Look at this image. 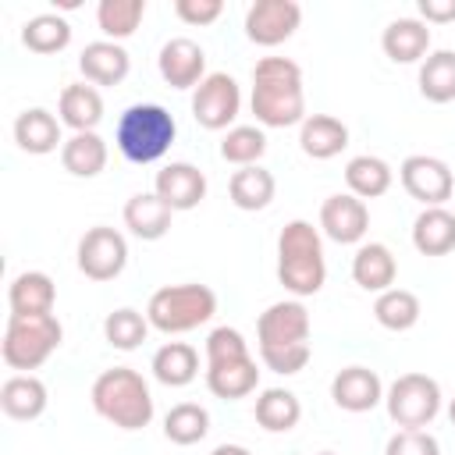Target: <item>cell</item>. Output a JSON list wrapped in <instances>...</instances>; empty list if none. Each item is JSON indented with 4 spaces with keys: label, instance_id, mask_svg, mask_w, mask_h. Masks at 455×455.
<instances>
[{
    "label": "cell",
    "instance_id": "1",
    "mask_svg": "<svg viewBox=\"0 0 455 455\" xmlns=\"http://www.w3.org/2000/svg\"><path fill=\"white\" fill-rule=\"evenodd\" d=\"M256 345L267 370L291 377L306 370L313 345H309V313L299 299H281L267 306L256 320Z\"/></svg>",
    "mask_w": 455,
    "mask_h": 455
},
{
    "label": "cell",
    "instance_id": "2",
    "mask_svg": "<svg viewBox=\"0 0 455 455\" xmlns=\"http://www.w3.org/2000/svg\"><path fill=\"white\" fill-rule=\"evenodd\" d=\"M252 114L263 128H291L306 121L302 68L291 57H263L252 68Z\"/></svg>",
    "mask_w": 455,
    "mask_h": 455
},
{
    "label": "cell",
    "instance_id": "3",
    "mask_svg": "<svg viewBox=\"0 0 455 455\" xmlns=\"http://www.w3.org/2000/svg\"><path fill=\"white\" fill-rule=\"evenodd\" d=\"M206 387L210 395L235 402L245 398L259 387V370L256 359L242 338V331L235 327H213L206 334Z\"/></svg>",
    "mask_w": 455,
    "mask_h": 455
},
{
    "label": "cell",
    "instance_id": "4",
    "mask_svg": "<svg viewBox=\"0 0 455 455\" xmlns=\"http://www.w3.org/2000/svg\"><path fill=\"white\" fill-rule=\"evenodd\" d=\"M277 281L295 299L316 295L327 281L323 242L309 220H288L277 235Z\"/></svg>",
    "mask_w": 455,
    "mask_h": 455
},
{
    "label": "cell",
    "instance_id": "5",
    "mask_svg": "<svg viewBox=\"0 0 455 455\" xmlns=\"http://www.w3.org/2000/svg\"><path fill=\"white\" fill-rule=\"evenodd\" d=\"M92 409L96 416H103L107 423H114L117 430H142L153 419V395L149 384L142 380L139 370L132 366H114L103 370L92 380Z\"/></svg>",
    "mask_w": 455,
    "mask_h": 455
},
{
    "label": "cell",
    "instance_id": "6",
    "mask_svg": "<svg viewBox=\"0 0 455 455\" xmlns=\"http://www.w3.org/2000/svg\"><path fill=\"white\" fill-rule=\"evenodd\" d=\"M178 135L171 110L160 103H132L114 128V142L128 164H156Z\"/></svg>",
    "mask_w": 455,
    "mask_h": 455
},
{
    "label": "cell",
    "instance_id": "7",
    "mask_svg": "<svg viewBox=\"0 0 455 455\" xmlns=\"http://www.w3.org/2000/svg\"><path fill=\"white\" fill-rule=\"evenodd\" d=\"M213 313H217L213 288L196 284V281H188V284H164L146 302V320L160 334H188V331L203 327L206 320H213Z\"/></svg>",
    "mask_w": 455,
    "mask_h": 455
},
{
    "label": "cell",
    "instance_id": "8",
    "mask_svg": "<svg viewBox=\"0 0 455 455\" xmlns=\"http://www.w3.org/2000/svg\"><path fill=\"white\" fill-rule=\"evenodd\" d=\"M64 327L53 313L46 316H7L0 355L11 370H39L57 348H60Z\"/></svg>",
    "mask_w": 455,
    "mask_h": 455
},
{
    "label": "cell",
    "instance_id": "9",
    "mask_svg": "<svg viewBox=\"0 0 455 455\" xmlns=\"http://www.w3.org/2000/svg\"><path fill=\"white\" fill-rule=\"evenodd\" d=\"M384 405L402 430H423L441 412V384L427 373H402L384 391Z\"/></svg>",
    "mask_w": 455,
    "mask_h": 455
},
{
    "label": "cell",
    "instance_id": "10",
    "mask_svg": "<svg viewBox=\"0 0 455 455\" xmlns=\"http://www.w3.org/2000/svg\"><path fill=\"white\" fill-rule=\"evenodd\" d=\"M242 110V89L231 75L213 71L192 89V117L206 132H224Z\"/></svg>",
    "mask_w": 455,
    "mask_h": 455
},
{
    "label": "cell",
    "instance_id": "11",
    "mask_svg": "<svg viewBox=\"0 0 455 455\" xmlns=\"http://www.w3.org/2000/svg\"><path fill=\"white\" fill-rule=\"evenodd\" d=\"M128 263V242L117 228H89L78 238V270L89 281H114Z\"/></svg>",
    "mask_w": 455,
    "mask_h": 455
},
{
    "label": "cell",
    "instance_id": "12",
    "mask_svg": "<svg viewBox=\"0 0 455 455\" xmlns=\"http://www.w3.org/2000/svg\"><path fill=\"white\" fill-rule=\"evenodd\" d=\"M398 181L423 206H444L451 199V192H455L451 167L444 160H437V156H427V153L405 156L402 167H398Z\"/></svg>",
    "mask_w": 455,
    "mask_h": 455
},
{
    "label": "cell",
    "instance_id": "13",
    "mask_svg": "<svg viewBox=\"0 0 455 455\" xmlns=\"http://www.w3.org/2000/svg\"><path fill=\"white\" fill-rule=\"evenodd\" d=\"M302 25V7L295 0H256L245 11V36L256 46H281Z\"/></svg>",
    "mask_w": 455,
    "mask_h": 455
},
{
    "label": "cell",
    "instance_id": "14",
    "mask_svg": "<svg viewBox=\"0 0 455 455\" xmlns=\"http://www.w3.org/2000/svg\"><path fill=\"white\" fill-rule=\"evenodd\" d=\"M320 228L331 242L338 245H355L366 238L370 231V210L363 199H355L352 192H334L323 199L320 206Z\"/></svg>",
    "mask_w": 455,
    "mask_h": 455
},
{
    "label": "cell",
    "instance_id": "15",
    "mask_svg": "<svg viewBox=\"0 0 455 455\" xmlns=\"http://www.w3.org/2000/svg\"><path fill=\"white\" fill-rule=\"evenodd\" d=\"M156 68H160V78L171 89H196L206 78V53H203V46L196 39L174 36V39H167L160 46Z\"/></svg>",
    "mask_w": 455,
    "mask_h": 455
},
{
    "label": "cell",
    "instance_id": "16",
    "mask_svg": "<svg viewBox=\"0 0 455 455\" xmlns=\"http://www.w3.org/2000/svg\"><path fill=\"white\" fill-rule=\"evenodd\" d=\"M153 192L174 210H196L203 199H206V174L196 167V164H185V160H174L167 167L156 171L153 178Z\"/></svg>",
    "mask_w": 455,
    "mask_h": 455
},
{
    "label": "cell",
    "instance_id": "17",
    "mask_svg": "<svg viewBox=\"0 0 455 455\" xmlns=\"http://www.w3.org/2000/svg\"><path fill=\"white\" fill-rule=\"evenodd\" d=\"M331 398L345 412H370L384 402V384L370 366H345L331 380Z\"/></svg>",
    "mask_w": 455,
    "mask_h": 455
},
{
    "label": "cell",
    "instance_id": "18",
    "mask_svg": "<svg viewBox=\"0 0 455 455\" xmlns=\"http://www.w3.org/2000/svg\"><path fill=\"white\" fill-rule=\"evenodd\" d=\"M78 68H82L89 85H121L132 71V57L121 43L96 39L78 53Z\"/></svg>",
    "mask_w": 455,
    "mask_h": 455
},
{
    "label": "cell",
    "instance_id": "19",
    "mask_svg": "<svg viewBox=\"0 0 455 455\" xmlns=\"http://www.w3.org/2000/svg\"><path fill=\"white\" fill-rule=\"evenodd\" d=\"M46 384L32 373H14L0 384V409L7 419H18V423H28V419H39L46 412Z\"/></svg>",
    "mask_w": 455,
    "mask_h": 455
},
{
    "label": "cell",
    "instance_id": "20",
    "mask_svg": "<svg viewBox=\"0 0 455 455\" xmlns=\"http://www.w3.org/2000/svg\"><path fill=\"white\" fill-rule=\"evenodd\" d=\"M121 217H124V228H128L135 238L156 242V238H164V235L171 231L174 210H171L156 192H135V196L124 203Z\"/></svg>",
    "mask_w": 455,
    "mask_h": 455
},
{
    "label": "cell",
    "instance_id": "21",
    "mask_svg": "<svg viewBox=\"0 0 455 455\" xmlns=\"http://www.w3.org/2000/svg\"><path fill=\"white\" fill-rule=\"evenodd\" d=\"M395 277H398V263H395V252L384 245V242H363L352 256V281L363 288V291H387L395 288Z\"/></svg>",
    "mask_w": 455,
    "mask_h": 455
},
{
    "label": "cell",
    "instance_id": "22",
    "mask_svg": "<svg viewBox=\"0 0 455 455\" xmlns=\"http://www.w3.org/2000/svg\"><path fill=\"white\" fill-rule=\"evenodd\" d=\"M53 302H57V288H53V277L43 270H25L7 288L11 316H46L53 313Z\"/></svg>",
    "mask_w": 455,
    "mask_h": 455
},
{
    "label": "cell",
    "instance_id": "23",
    "mask_svg": "<svg viewBox=\"0 0 455 455\" xmlns=\"http://www.w3.org/2000/svg\"><path fill=\"white\" fill-rule=\"evenodd\" d=\"M14 142L18 149L32 153V156H46L57 146H64L60 139V117H53L46 107H28L14 117Z\"/></svg>",
    "mask_w": 455,
    "mask_h": 455
},
{
    "label": "cell",
    "instance_id": "24",
    "mask_svg": "<svg viewBox=\"0 0 455 455\" xmlns=\"http://www.w3.org/2000/svg\"><path fill=\"white\" fill-rule=\"evenodd\" d=\"M380 46L395 64H416V60L423 64L430 53V28L419 18H395L384 28Z\"/></svg>",
    "mask_w": 455,
    "mask_h": 455
},
{
    "label": "cell",
    "instance_id": "25",
    "mask_svg": "<svg viewBox=\"0 0 455 455\" xmlns=\"http://www.w3.org/2000/svg\"><path fill=\"white\" fill-rule=\"evenodd\" d=\"M57 114H60V124H68L71 132H96V124L103 121V96L96 85H85V82L64 85L57 100Z\"/></svg>",
    "mask_w": 455,
    "mask_h": 455
},
{
    "label": "cell",
    "instance_id": "26",
    "mask_svg": "<svg viewBox=\"0 0 455 455\" xmlns=\"http://www.w3.org/2000/svg\"><path fill=\"white\" fill-rule=\"evenodd\" d=\"M299 146L313 160H331L348 146V128L331 114H306L299 124Z\"/></svg>",
    "mask_w": 455,
    "mask_h": 455
},
{
    "label": "cell",
    "instance_id": "27",
    "mask_svg": "<svg viewBox=\"0 0 455 455\" xmlns=\"http://www.w3.org/2000/svg\"><path fill=\"white\" fill-rule=\"evenodd\" d=\"M412 245L423 256H448L455 249V213L444 206H423L412 220Z\"/></svg>",
    "mask_w": 455,
    "mask_h": 455
},
{
    "label": "cell",
    "instance_id": "28",
    "mask_svg": "<svg viewBox=\"0 0 455 455\" xmlns=\"http://www.w3.org/2000/svg\"><path fill=\"white\" fill-rule=\"evenodd\" d=\"M149 370L164 387H185L199 377V352L188 341H167L153 352Z\"/></svg>",
    "mask_w": 455,
    "mask_h": 455
},
{
    "label": "cell",
    "instance_id": "29",
    "mask_svg": "<svg viewBox=\"0 0 455 455\" xmlns=\"http://www.w3.org/2000/svg\"><path fill=\"white\" fill-rule=\"evenodd\" d=\"M391 181H395V171H391V164L384 160V156H370V153H363V156H352L348 164H345V185H348V192L355 196V199H380L387 188H391Z\"/></svg>",
    "mask_w": 455,
    "mask_h": 455
},
{
    "label": "cell",
    "instance_id": "30",
    "mask_svg": "<svg viewBox=\"0 0 455 455\" xmlns=\"http://www.w3.org/2000/svg\"><path fill=\"white\" fill-rule=\"evenodd\" d=\"M274 192H277V181H274V174H270L267 167H259V164L238 167V171L231 174V181H228L231 203H235L238 210H245V213L267 210L270 199H274Z\"/></svg>",
    "mask_w": 455,
    "mask_h": 455
},
{
    "label": "cell",
    "instance_id": "31",
    "mask_svg": "<svg viewBox=\"0 0 455 455\" xmlns=\"http://www.w3.org/2000/svg\"><path fill=\"white\" fill-rule=\"evenodd\" d=\"M252 416L267 434H288L302 419V402L288 387H267V391H259Z\"/></svg>",
    "mask_w": 455,
    "mask_h": 455
},
{
    "label": "cell",
    "instance_id": "32",
    "mask_svg": "<svg viewBox=\"0 0 455 455\" xmlns=\"http://www.w3.org/2000/svg\"><path fill=\"white\" fill-rule=\"evenodd\" d=\"M60 164L75 178H96L107 167V142L96 132H71L60 146Z\"/></svg>",
    "mask_w": 455,
    "mask_h": 455
},
{
    "label": "cell",
    "instance_id": "33",
    "mask_svg": "<svg viewBox=\"0 0 455 455\" xmlns=\"http://www.w3.org/2000/svg\"><path fill=\"white\" fill-rule=\"evenodd\" d=\"M419 96L430 103L455 100V50H434L419 64Z\"/></svg>",
    "mask_w": 455,
    "mask_h": 455
},
{
    "label": "cell",
    "instance_id": "34",
    "mask_svg": "<svg viewBox=\"0 0 455 455\" xmlns=\"http://www.w3.org/2000/svg\"><path fill=\"white\" fill-rule=\"evenodd\" d=\"M419 299H416V291H409V288H387V291H380L377 295V302H373V316H377V323L384 327V331H412L416 323H419Z\"/></svg>",
    "mask_w": 455,
    "mask_h": 455
},
{
    "label": "cell",
    "instance_id": "35",
    "mask_svg": "<svg viewBox=\"0 0 455 455\" xmlns=\"http://www.w3.org/2000/svg\"><path fill=\"white\" fill-rule=\"evenodd\" d=\"M206 434H210V412L199 402H178L164 416V437L171 444L188 448V444H199Z\"/></svg>",
    "mask_w": 455,
    "mask_h": 455
},
{
    "label": "cell",
    "instance_id": "36",
    "mask_svg": "<svg viewBox=\"0 0 455 455\" xmlns=\"http://www.w3.org/2000/svg\"><path fill=\"white\" fill-rule=\"evenodd\" d=\"M21 43L39 53V57H50V53H60L68 43H71V25L68 18L60 14H36L21 25Z\"/></svg>",
    "mask_w": 455,
    "mask_h": 455
},
{
    "label": "cell",
    "instance_id": "37",
    "mask_svg": "<svg viewBox=\"0 0 455 455\" xmlns=\"http://www.w3.org/2000/svg\"><path fill=\"white\" fill-rule=\"evenodd\" d=\"M142 14H146V0H100L96 25L110 43H121L139 28Z\"/></svg>",
    "mask_w": 455,
    "mask_h": 455
},
{
    "label": "cell",
    "instance_id": "38",
    "mask_svg": "<svg viewBox=\"0 0 455 455\" xmlns=\"http://www.w3.org/2000/svg\"><path fill=\"white\" fill-rule=\"evenodd\" d=\"M146 334H149V320H146V313H139V309H132V306H121V309L107 313V320H103V338H107L117 352L139 348V345L146 341Z\"/></svg>",
    "mask_w": 455,
    "mask_h": 455
},
{
    "label": "cell",
    "instance_id": "39",
    "mask_svg": "<svg viewBox=\"0 0 455 455\" xmlns=\"http://www.w3.org/2000/svg\"><path fill=\"white\" fill-rule=\"evenodd\" d=\"M263 153H267V135L256 124H235L220 139V156L235 167H252V164H259Z\"/></svg>",
    "mask_w": 455,
    "mask_h": 455
},
{
    "label": "cell",
    "instance_id": "40",
    "mask_svg": "<svg viewBox=\"0 0 455 455\" xmlns=\"http://www.w3.org/2000/svg\"><path fill=\"white\" fill-rule=\"evenodd\" d=\"M384 455H441V444L430 430H398L387 437Z\"/></svg>",
    "mask_w": 455,
    "mask_h": 455
},
{
    "label": "cell",
    "instance_id": "41",
    "mask_svg": "<svg viewBox=\"0 0 455 455\" xmlns=\"http://www.w3.org/2000/svg\"><path fill=\"white\" fill-rule=\"evenodd\" d=\"M174 14L185 21V25H213L220 14H224V4L220 0H174Z\"/></svg>",
    "mask_w": 455,
    "mask_h": 455
},
{
    "label": "cell",
    "instance_id": "42",
    "mask_svg": "<svg viewBox=\"0 0 455 455\" xmlns=\"http://www.w3.org/2000/svg\"><path fill=\"white\" fill-rule=\"evenodd\" d=\"M423 25H448L455 21V0H419L416 4Z\"/></svg>",
    "mask_w": 455,
    "mask_h": 455
},
{
    "label": "cell",
    "instance_id": "43",
    "mask_svg": "<svg viewBox=\"0 0 455 455\" xmlns=\"http://www.w3.org/2000/svg\"><path fill=\"white\" fill-rule=\"evenodd\" d=\"M210 455H252L245 444H217Z\"/></svg>",
    "mask_w": 455,
    "mask_h": 455
},
{
    "label": "cell",
    "instance_id": "44",
    "mask_svg": "<svg viewBox=\"0 0 455 455\" xmlns=\"http://www.w3.org/2000/svg\"><path fill=\"white\" fill-rule=\"evenodd\" d=\"M448 419H451V423H455V398H451V402H448Z\"/></svg>",
    "mask_w": 455,
    "mask_h": 455
},
{
    "label": "cell",
    "instance_id": "45",
    "mask_svg": "<svg viewBox=\"0 0 455 455\" xmlns=\"http://www.w3.org/2000/svg\"><path fill=\"white\" fill-rule=\"evenodd\" d=\"M316 455H334V451H316Z\"/></svg>",
    "mask_w": 455,
    "mask_h": 455
}]
</instances>
